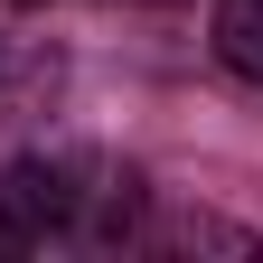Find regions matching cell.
Instances as JSON below:
<instances>
[{
    "label": "cell",
    "instance_id": "3957f363",
    "mask_svg": "<svg viewBox=\"0 0 263 263\" xmlns=\"http://www.w3.org/2000/svg\"><path fill=\"white\" fill-rule=\"evenodd\" d=\"M19 10H38V0H19Z\"/></svg>",
    "mask_w": 263,
    "mask_h": 263
},
{
    "label": "cell",
    "instance_id": "6da1fadb",
    "mask_svg": "<svg viewBox=\"0 0 263 263\" xmlns=\"http://www.w3.org/2000/svg\"><path fill=\"white\" fill-rule=\"evenodd\" d=\"M85 170L76 160H10V170H0V226H10V245L28 254V245H47V235H76V216H85V188H76Z\"/></svg>",
    "mask_w": 263,
    "mask_h": 263
},
{
    "label": "cell",
    "instance_id": "7a4b0ae2",
    "mask_svg": "<svg viewBox=\"0 0 263 263\" xmlns=\"http://www.w3.org/2000/svg\"><path fill=\"white\" fill-rule=\"evenodd\" d=\"M170 245H188V254H263L254 226H226V216H179V226H170Z\"/></svg>",
    "mask_w": 263,
    "mask_h": 263
}]
</instances>
